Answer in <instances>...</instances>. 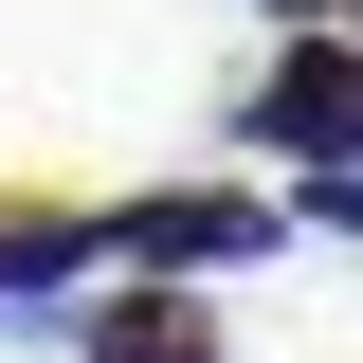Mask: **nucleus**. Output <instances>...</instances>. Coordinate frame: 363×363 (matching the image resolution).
<instances>
[{
  "label": "nucleus",
  "mask_w": 363,
  "mask_h": 363,
  "mask_svg": "<svg viewBox=\"0 0 363 363\" xmlns=\"http://www.w3.org/2000/svg\"><path fill=\"white\" fill-rule=\"evenodd\" d=\"M255 145H309V164L345 145V37H327V18H309V55L255 91Z\"/></svg>",
  "instance_id": "f257e3e1"
},
{
  "label": "nucleus",
  "mask_w": 363,
  "mask_h": 363,
  "mask_svg": "<svg viewBox=\"0 0 363 363\" xmlns=\"http://www.w3.org/2000/svg\"><path fill=\"white\" fill-rule=\"evenodd\" d=\"M255 236H272L255 200H145V218H128V255H145V272H200V255H255Z\"/></svg>",
  "instance_id": "f03ea898"
},
{
  "label": "nucleus",
  "mask_w": 363,
  "mask_h": 363,
  "mask_svg": "<svg viewBox=\"0 0 363 363\" xmlns=\"http://www.w3.org/2000/svg\"><path fill=\"white\" fill-rule=\"evenodd\" d=\"M91 363H218V327L182 291H128V309H91Z\"/></svg>",
  "instance_id": "7ed1b4c3"
},
{
  "label": "nucleus",
  "mask_w": 363,
  "mask_h": 363,
  "mask_svg": "<svg viewBox=\"0 0 363 363\" xmlns=\"http://www.w3.org/2000/svg\"><path fill=\"white\" fill-rule=\"evenodd\" d=\"M272 18H327V0H272Z\"/></svg>",
  "instance_id": "20e7f679"
}]
</instances>
